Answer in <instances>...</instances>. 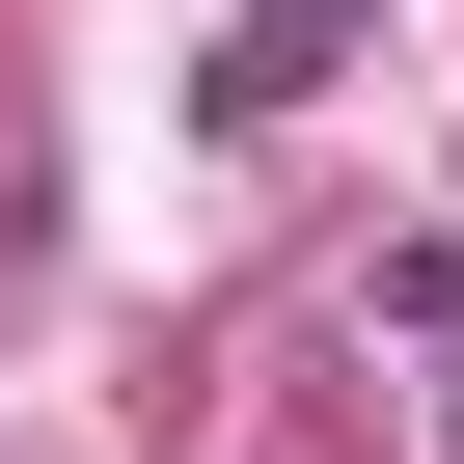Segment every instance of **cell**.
Returning <instances> with one entry per match:
<instances>
[{"mask_svg":"<svg viewBox=\"0 0 464 464\" xmlns=\"http://www.w3.org/2000/svg\"><path fill=\"white\" fill-rule=\"evenodd\" d=\"M355 28H382V0H246V28L191 55V137H274V110H328V82H355Z\"/></svg>","mask_w":464,"mask_h":464,"instance_id":"1","label":"cell"},{"mask_svg":"<svg viewBox=\"0 0 464 464\" xmlns=\"http://www.w3.org/2000/svg\"><path fill=\"white\" fill-rule=\"evenodd\" d=\"M437 437H464V382H437Z\"/></svg>","mask_w":464,"mask_h":464,"instance_id":"2","label":"cell"}]
</instances>
